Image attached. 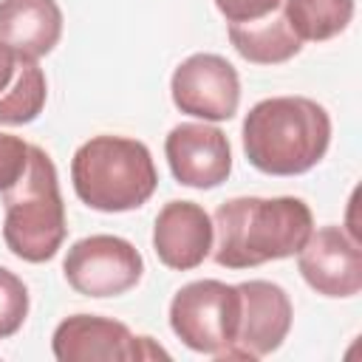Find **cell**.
<instances>
[{"mask_svg": "<svg viewBox=\"0 0 362 362\" xmlns=\"http://www.w3.org/2000/svg\"><path fill=\"white\" fill-rule=\"evenodd\" d=\"M212 229V257L218 266L255 269L297 255L314 229V215L311 206L294 195H240L215 209Z\"/></svg>", "mask_w": 362, "mask_h": 362, "instance_id": "6da1fadb", "label": "cell"}, {"mask_svg": "<svg viewBox=\"0 0 362 362\" xmlns=\"http://www.w3.org/2000/svg\"><path fill=\"white\" fill-rule=\"evenodd\" d=\"M246 161L266 175H303L331 144V116L308 96L260 99L243 119Z\"/></svg>", "mask_w": 362, "mask_h": 362, "instance_id": "7a4b0ae2", "label": "cell"}, {"mask_svg": "<svg viewBox=\"0 0 362 362\" xmlns=\"http://www.w3.org/2000/svg\"><path fill=\"white\" fill-rule=\"evenodd\" d=\"M71 181L85 206L96 212H130L153 198L158 170L144 141L102 133L76 147Z\"/></svg>", "mask_w": 362, "mask_h": 362, "instance_id": "3957f363", "label": "cell"}, {"mask_svg": "<svg viewBox=\"0 0 362 362\" xmlns=\"http://www.w3.org/2000/svg\"><path fill=\"white\" fill-rule=\"evenodd\" d=\"M3 240L8 252L25 263L51 260L68 235L65 201L54 158L31 144L25 173L3 189Z\"/></svg>", "mask_w": 362, "mask_h": 362, "instance_id": "277c9868", "label": "cell"}, {"mask_svg": "<svg viewBox=\"0 0 362 362\" xmlns=\"http://www.w3.org/2000/svg\"><path fill=\"white\" fill-rule=\"evenodd\" d=\"M240 317L238 286L221 280H192L170 300V328L195 354L223 359L235 342Z\"/></svg>", "mask_w": 362, "mask_h": 362, "instance_id": "5b68a950", "label": "cell"}, {"mask_svg": "<svg viewBox=\"0 0 362 362\" xmlns=\"http://www.w3.org/2000/svg\"><path fill=\"white\" fill-rule=\"evenodd\" d=\"M62 274L82 297H122L139 286L144 274V257L130 240L119 235H90L68 249Z\"/></svg>", "mask_w": 362, "mask_h": 362, "instance_id": "8992f818", "label": "cell"}, {"mask_svg": "<svg viewBox=\"0 0 362 362\" xmlns=\"http://www.w3.org/2000/svg\"><path fill=\"white\" fill-rule=\"evenodd\" d=\"M51 351L59 362H136L170 359L153 337H136L124 322L99 314L65 317L51 337Z\"/></svg>", "mask_w": 362, "mask_h": 362, "instance_id": "52a82bcc", "label": "cell"}, {"mask_svg": "<svg viewBox=\"0 0 362 362\" xmlns=\"http://www.w3.org/2000/svg\"><path fill=\"white\" fill-rule=\"evenodd\" d=\"M173 105L201 122H226L240 105V76L221 54H189L170 79Z\"/></svg>", "mask_w": 362, "mask_h": 362, "instance_id": "ba28073f", "label": "cell"}, {"mask_svg": "<svg viewBox=\"0 0 362 362\" xmlns=\"http://www.w3.org/2000/svg\"><path fill=\"white\" fill-rule=\"evenodd\" d=\"M240 291V317L232 348L223 359H263L274 354L291 331L294 308L283 286L272 280H246L238 283Z\"/></svg>", "mask_w": 362, "mask_h": 362, "instance_id": "9c48e42d", "label": "cell"}, {"mask_svg": "<svg viewBox=\"0 0 362 362\" xmlns=\"http://www.w3.org/2000/svg\"><path fill=\"white\" fill-rule=\"evenodd\" d=\"M297 269L303 280L322 297L345 300L362 291V249L356 235L342 226L311 229L308 240L297 252Z\"/></svg>", "mask_w": 362, "mask_h": 362, "instance_id": "30bf717a", "label": "cell"}, {"mask_svg": "<svg viewBox=\"0 0 362 362\" xmlns=\"http://www.w3.org/2000/svg\"><path fill=\"white\" fill-rule=\"evenodd\" d=\"M164 156L178 184L215 189L232 173V147L221 127L209 122H181L164 139Z\"/></svg>", "mask_w": 362, "mask_h": 362, "instance_id": "8fae6325", "label": "cell"}, {"mask_svg": "<svg viewBox=\"0 0 362 362\" xmlns=\"http://www.w3.org/2000/svg\"><path fill=\"white\" fill-rule=\"evenodd\" d=\"M212 218L195 201H170L158 209L153 223L156 257L175 272L198 269L212 255Z\"/></svg>", "mask_w": 362, "mask_h": 362, "instance_id": "7c38bea8", "label": "cell"}, {"mask_svg": "<svg viewBox=\"0 0 362 362\" xmlns=\"http://www.w3.org/2000/svg\"><path fill=\"white\" fill-rule=\"evenodd\" d=\"M62 37L57 0H0V42L20 59H40Z\"/></svg>", "mask_w": 362, "mask_h": 362, "instance_id": "4fadbf2b", "label": "cell"}, {"mask_svg": "<svg viewBox=\"0 0 362 362\" xmlns=\"http://www.w3.org/2000/svg\"><path fill=\"white\" fill-rule=\"evenodd\" d=\"M232 48L255 65H280L300 54L303 42L283 17V6L269 17L252 23H229L226 28Z\"/></svg>", "mask_w": 362, "mask_h": 362, "instance_id": "5bb4252c", "label": "cell"}, {"mask_svg": "<svg viewBox=\"0 0 362 362\" xmlns=\"http://www.w3.org/2000/svg\"><path fill=\"white\" fill-rule=\"evenodd\" d=\"M354 0H283V17L300 42H325L354 20Z\"/></svg>", "mask_w": 362, "mask_h": 362, "instance_id": "9a60e30c", "label": "cell"}, {"mask_svg": "<svg viewBox=\"0 0 362 362\" xmlns=\"http://www.w3.org/2000/svg\"><path fill=\"white\" fill-rule=\"evenodd\" d=\"M48 99V82L45 71L40 68L37 59H20L14 65L11 82L0 90V124L17 127L34 122Z\"/></svg>", "mask_w": 362, "mask_h": 362, "instance_id": "2e32d148", "label": "cell"}, {"mask_svg": "<svg viewBox=\"0 0 362 362\" xmlns=\"http://www.w3.org/2000/svg\"><path fill=\"white\" fill-rule=\"evenodd\" d=\"M28 317V288L6 266H0V339L14 337Z\"/></svg>", "mask_w": 362, "mask_h": 362, "instance_id": "e0dca14e", "label": "cell"}, {"mask_svg": "<svg viewBox=\"0 0 362 362\" xmlns=\"http://www.w3.org/2000/svg\"><path fill=\"white\" fill-rule=\"evenodd\" d=\"M28 147H31V144H25L20 136L0 133V192L8 189V187L25 173Z\"/></svg>", "mask_w": 362, "mask_h": 362, "instance_id": "ac0fdd59", "label": "cell"}, {"mask_svg": "<svg viewBox=\"0 0 362 362\" xmlns=\"http://www.w3.org/2000/svg\"><path fill=\"white\" fill-rule=\"evenodd\" d=\"M283 0H215V8L226 17V23H252L277 11Z\"/></svg>", "mask_w": 362, "mask_h": 362, "instance_id": "d6986e66", "label": "cell"}, {"mask_svg": "<svg viewBox=\"0 0 362 362\" xmlns=\"http://www.w3.org/2000/svg\"><path fill=\"white\" fill-rule=\"evenodd\" d=\"M14 65H17V57L0 42V90L11 82V76H14Z\"/></svg>", "mask_w": 362, "mask_h": 362, "instance_id": "ffe728a7", "label": "cell"}]
</instances>
